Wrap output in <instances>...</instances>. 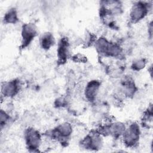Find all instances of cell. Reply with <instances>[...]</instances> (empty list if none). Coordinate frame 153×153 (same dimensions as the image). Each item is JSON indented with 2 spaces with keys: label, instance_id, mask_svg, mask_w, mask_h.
<instances>
[{
  "label": "cell",
  "instance_id": "cell-1",
  "mask_svg": "<svg viewBox=\"0 0 153 153\" xmlns=\"http://www.w3.org/2000/svg\"><path fill=\"white\" fill-rule=\"evenodd\" d=\"M124 143L128 146H134L138 141L140 136L139 127L136 123H133L126 128L123 134Z\"/></svg>",
  "mask_w": 153,
  "mask_h": 153
},
{
  "label": "cell",
  "instance_id": "cell-2",
  "mask_svg": "<svg viewBox=\"0 0 153 153\" xmlns=\"http://www.w3.org/2000/svg\"><path fill=\"white\" fill-rule=\"evenodd\" d=\"M148 11V4L143 2H137L134 3L130 10V17L132 22H137L146 15Z\"/></svg>",
  "mask_w": 153,
  "mask_h": 153
},
{
  "label": "cell",
  "instance_id": "cell-3",
  "mask_svg": "<svg viewBox=\"0 0 153 153\" xmlns=\"http://www.w3.org/2000/svg\"><path fill=\"white\" fill-rule=\"evenodd\" d=\"M37 33L36 27L33 23L25 24L22 30V46L23 48L27 47L36 36Z\"/></svg>",
  "mask_w": 153,
  "mask_h": 153
},
{
  "label": "cell",
  "instance_id": "cell-4",
  "mask_svg": "<svg viewBox=\"0 0 153 153\" xmlns=\"http://www.w3.org/2000/svg\"><path fill=\"white\" fill-rule=\"evenodd\" d=\"M25 136L28 148L35 149L39 147L41 136L38 131L33 128H28L26 130Z\"/></svg>",
  "mask_w": 153,
  "mask_h": 153
},
{
  "label": "cell",
  "instance_id": "cell-5",
  "mask_svg": "<svg viewBox=\"0 0 153 153\" xmlns=\"http://www.w3.org/2000/svg\"><path fill=\"white\" fill-rule=\"evenodd\" d=\"M20 90L19 81L16 79L7 81L2 85L1 91L5 97H13L15 96Z\"/></svg>",
  "mask_w": 153,
  "mask_h": 153
},
{
  "label": "cell",
  "instance_id": "cell-6",
  "mask_svg": "<svg viewBox=\"0 0 153 153\" xmlns=\"http://www.w3.org/2000/svg\"><path fill=\"white\" fill-rule=\"evenodd\" d=\"M99 134H100L94 133L87 136L83 140V145L86 148L94 149L101 148L102 142Z\"/></svg>",
  "mask_w": 153,
  "mask_h": 153
},
{
  "label": "cell",
  "instance_id": "cell-7",
  "mask_svg": "<svg viewBox=\"0 0 153 153\" xmlns=\"http://www.w3.org/2000/svg\"><path fill=\"white\" fill-rule=\"evenodd\" d=\"M100 87V82L98 81H91L89 82L85 88V96L89 101H93L99 92Z\"/></svg>",
  "mask_w": 153,
  "mask_h": 153
},
{
  "label": "cell",
  "instance_id": "cell-8",
  "mask_svg": "<svg viewBox=\"0 0 153 153\" xmlns=\"http://www.w3.org/2000/svg\"><path fill=\"white\" fill-rule=\"evenodd\" d=\"M72 132V128L69 123H63L57 126L53 131L54 137L59 139H65L68 137Z\"/></svg>",
  "mask_w": 153,
  "mask_h": 153
},
{
  "label": "cell",
  "instance_id": "cell-9",
  "mask_svg": "<svg viewBox=\"0 0 153 153\" xmlns=\"http://www.w3.org/2000/svg\"><path fill=\"white\" fill-rule=\"evenodd\" d=\"M69 45L68 41L66 38H63L61 39L59 44L57 54L59 60L61 63H63L66 61L67 57L68 56Z\"/></svg>",
  "mask_w": 153,
  "mask_h": 153
},
{
  "label": "cell",
  "instance_id": "cell-10",
  "mask_svg": "<svg viewBox=\"0 0 153 153\" xmlns=\"http://www.w3.org/2000/svg\"><path fill=\"white\" fill-rule=\"evenodd\" d=\"M54 43V39L53 35L50 33H44L40 39V44L42 48L49 49Z\"/></svg>",
  "mask_w": 153,
  "mask_h": 153
},
{
  "label": "cell",
  "instance_id": "cell-11",
  "mask_svg": "<svg viewBox=\"0 0 153 153\" xmlns=\"http://www.w3.org/2000/svg\"><path fill=\"white\" fill-rule=\"evenodd\" d=\"M4 20L6 23H10V24L15 23L18 20L17 14L16 9L15 8L10 9L5 13Z\"/></svg>",
  "mask_w": 153,
  "mask_h": 153
},
{
  "label": "cell",
  "instance_id": "cell-12",
  "mask_svg": "<svg viewBox=\"0 0 153 153\" xmlns=\"http://www.w3.org/2000/svg\"><path fill=\"white\" fill-rule=\"evenodd\" d=\"M10 115L3 110H1V117H0V121H1L0 123H1V128H2L3 126H5V125L7 124V123L10 120Z\"/></svg>",
  "mask_w": 153,
  "mask_h": 153
},
{
  "label": "cell",
  "instance_id": "cell-13",
  "mask_svg": "<svg viewBox=\"0 0 153 153\" xmlns=\"http://www.w3.org/2000/svg\"><path fill=\"white\" fill-rule=\"evenodd\" d=\"M145 65V62L144 61V60L143 59H140V60H137V61L134 62L132 65V68L134 70H140L141 69H142L143 68H144Z\"/></svg>",
  "mask_w": 153,
  "mask_h": 153
}]
</instances>
